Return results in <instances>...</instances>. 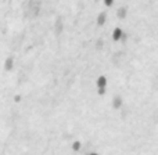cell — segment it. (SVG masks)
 I'll return each mask as SVG.
<instances>
[{"mask_svg": "<svg viewBox=\"0 0 158 155\" xmlns=\"http://www.w3.org/2000/svg\"><path fill=\"white\" fill-rule=\"evenodd\" d=\"M0 0V155H158V0Z\"/></svg>", "mask_w": 158, "mask_h": 155, "instance_id": "6da1fadb", "label": "cell"}]
</instances>
